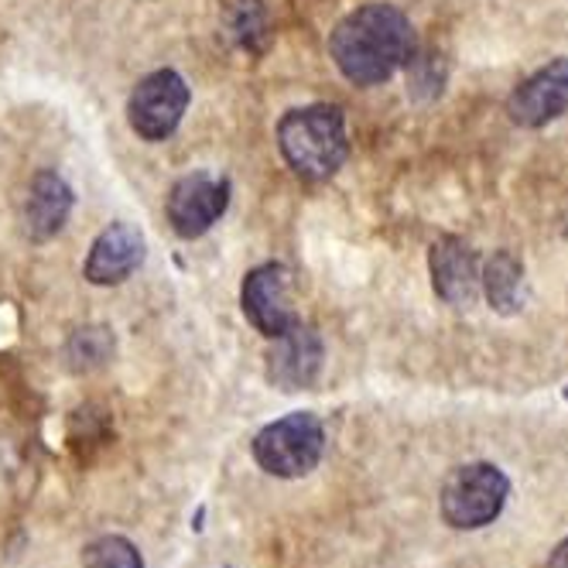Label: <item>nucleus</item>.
Masks as SVG:
<instances>
[{"mask_svg": "<svg viewBox=\"0 0 568 568\" xmlns=\"http://www.w3.org/2000/svg\"><path fill=\"white\" fill-rule=\"evenodd\" d=\"M510 497V483L504 469L494 463H469L456 466L449 479L442 483V517L456 531H476V527L494 524Z\"/></svg>", "mask_w": 568, "mask_h": 568, "instance_id": "obj_3", "label": "nucleus"}, {"mask_svg": "<svg viewBox=\"0 0 568 568\" xmlns=\"http://www.w3.org/2000/svg\"><path fill=\"white\" fill-rule=\"evenodd\" d=\"M83 356H90L87 367H100V363L110 356V336H106V329H79L75 333V339L69 343L72 367H79V363H83Z\"/></svg>", "mask_w": 568, "mask_h": 568, "instance_id": "obj_16", "label": "nucleus"}, {"mask_svg": "<svg viewBox=\"0 0 568 568\" xmlns=\"http://www.w3.org/2000/svg\"><path fill=\"white\" fill-rule=\"evenodd\" d=\"M144 261V236L131 223H110L90 247V257L83 264L87 281L100 284V288H113L124 284Z\"/></svg>", "mask_w": 568, "mask_h": 568, "instance_id": "obj_10", "label": "nucleus"}, {"mask_svg": "<svg viewBox=\"0 0 568 568\" xmlns=\"http://www.w3.org/2000/svg\"><path fill=\"white\" fill-rule=\"evenodd\" d=\"M415 28L390 4H367L346 14L333 38L329 52L339 72L356 87H377L415 59Z\"/></svg>", "mask_w": 568, "mask_h": 568, "instance_id": "obj_1", "label": "nucleus"}, {"mask_svg": "<svg viewBox=\"0 0 568 568\" xmlns=\"http://www.w3.org/2000/svg\"><path fill=\"white\" fill-rule=\"evenodd\" d=\"M189 110V87L175 69H158L144 75L128 100L131 131L144 141H165L175 134Z\"/></svg>", "mask_w": 568, "mask_h": 568, "instance_id": "obj_5", "label": "nucleus"}, {"mask_svg": "<svg viewBox=\"0 0 568 568\" xmlns=\"http://www.w3.org/2000/svg\"><path fill=\"white\" fill-rule=\"evenodd\" d=\"M230 206V182L213 172H192L169 192V223L179 236L195 240L210 233Z\"/></svg>", "mask_w": 568, "mask_h": 568, "instance_id": "obj_7", "label": "nucleus"}, {"mask_svg": "<svg viewBox=\"0 0 568 568\" xmlns=\"http://www.w3.org/2000/svg\"><path fill=\"white\" fill-rule=\"evenodd\" d=\"M322 371V339L312 326H295L274 339V349L267 353V377L271 384L284 390H302L315 384Z\"/></svg>", "mask_w": 568, "mask_h": 568, "instance_id": "obj_11", "label": "nucleus"}, {"mask_svg": "<svg viewBox=\"0 0 568 568\" xmlns=\"http://www.w3.org/2000/svg\"><path fill=\"white\" fill-rule=\"evenodd\" d=\"M432 284H435V295L449 305H473L476 295L483 292V271H479V257L469 247L466 240L459 236H442L432 243Z\"/></svg>", "mask_w": 568, "mask_h": 568, "instance_id": "obj_9", "label": "nucleus"}, {"mask_svg": "<svg viewBox=\"0 0 568 568\" xmlns=\"http://www.w3.org/2000/svg\"><path fill=\"white\" fill-rule=\"evenodd\" d=\"M483 292L490 298V305L497 312H514L520 305V284H524V267L514 254L500 251L497 257H490V264L483 267Z\"/></svg>", "mask_w": 568, "mask_h": 568, "instance_id": "obj_13", "label": "nucleus"}, {"mask_svg": "<svg viewBox=\"0 0 568 568\" xmlns=\"http://www.w3.org/2000/svg\"><path fill=\"white\" fill-rule=\"evenodd\" d=\"M548 568H568V538L551 551V558H548Z\"/></svg>", "mask_w": 568, "mask_h": 568, "instance_id": "obj_17", "label": "nucleus"}, {"mask_svg": "<svg viewBox=\"0 0 568 568\" xmlns=\"http://www.w3.org/2000/svg\"><path fill=\"white\" fill-rule=\"evenodd\" d=\"M72 213V189L55 172H38L21 199V230L28 240H52Z\"/></svg>", "mask_w": 568, "mask_h": 568, "instance_id": "obj_12", "label": "nucleus"}, {"mask_svg": "<svg viewBox=\"0 0 568 568\" xmlns=\"http://www.w3.org/2000/svg\"><path fill=\"white\" fill-rule=\"evenodd\" d=\"M83 568H144V561H141V551L128 538L103 535L87 548Z\"/></svg>", "mask_w": 568, "mask_h": 568, "instance_id": "obj_15", "label": "nucleus"}, {"mask_svg": "<svg viewBox=\"0 0 568 568\" xmlns=\"http://www.w3.org/2000/svg\"><path fill=\"white\" fill-rule=\"evenodd\" d=\"M326 449V428L312 412H292L267 428L257 432L254 438V459L264 473L277 479H298L308 476Z\"/></svg>", "mask_w": 568, "mask_h": 568, "instance_id": "obj_4", "label": "nucleus"}, {"mask_svg": "<svg viewBox=\"0 0 568 568\" xmlns=\"http://www.w3.org/2000/svg\"><path fill=\"white\" fill-rule=\"evenodd\" d=\"M568 110V59H555L514 90L507 113L517 128H545Z\"/></svg>", "mask_w": 568, "mask_h": 568, "instance_id": "obj_8", "label": "nucleus"}, {"mask_svg": "<svg viewBox=\"0 0 568 568\" xmlns=\"http://www.w3.org/2000/svg\"><path fill=\"white\" fill-rule=\"evenodd\" d=\"M243 315L267 339H277L295 326L298 312H295V284L288 267L261 264L247 274V281H243Z\"/></svg>", "mask_w": 568, "mask_h": 568, "instance_id": "obj_6", "label": "nucleus"}, {"mask_svg": "<svg viewBox=\"0 0 568 568\" xmlns=\"http://www.w3.org/2000/svg\"><path fill=\"white\" fill-rule=\"evenodd\" d=\"M277 148L295 175L312 182L333 179L349 154L343 110L329 103L288 110L277 124Z\"/></svg>", "mask_w": 568, "mask_h": 568, "instance_id": "obj_2", "label": "nucleus"}, {"mask_svg": "<svg viewBox=\"0 0 568 568\" xmlns=\"http://www.w3.org/2000/svg\"><path fill=\"white\" fill-rule=\"evenodd\" d=\"M223 24L233 42L254 49V38L264 34V8L257 0H223Z\"/></svg>", "mask_w": 568, "mask_h": 568, "instance_id": "obj_14", "label": "nucleus"}]
</instances>
